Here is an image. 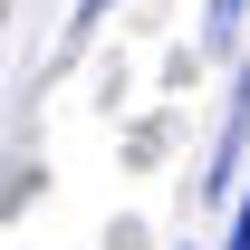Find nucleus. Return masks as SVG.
<instances>
[{
	"label": "nucleus",
	"mask_w": 250,
	"mask_h": 250,
	"mask_svg": "<svg viewBox=\"0 0 250 250\" xmlns=\"http://www.w3.org/2000/svg\"><path fill=\"white\" fill-rule=\"evenodd\" d=\"M221 250H250V192H241V212H231V241Z\"/></svg>",
	"instance_id": "f03ea898"
},
{
	"label": "nucleus",
	"mask_w": 250,
	"mask_h": 250,
	"mask_svg": "<svg viewBox=\"0 0 250 250\" xmlns=\"http://www.w3.org/2000/svg\"><path fill=\"white\" fill-rule=\"evenodd\" d=\"M241 29V0H212V39H231Z\"/></svg>",
	"instance_id": "f257e3e1"
},
{
	"label": "nucleus",
	"mask_w": 250,
	"mask_h": 250,
	"mask_svg": "<svg viewBox=\"0 0 250 250\" xmlns=\"http://www.w3.org/2000/svg\"><path fill=\"white\" fill-rule=\"evenodd\" d=\"M106 10H116V0H77V29H96V20H106Z\"/></svg>",
	"instance_id": "7ed1b4c3"
}]
</instances>
